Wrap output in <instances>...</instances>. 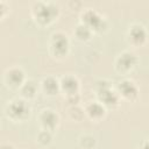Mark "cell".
Listing matches in <instances>:
<instances>
[{
  "label": "cell",
  "instance_id": "ba28073f",
  "mask_svg": "<svg viewBox=\"0 0 149 149\" xmlns=\"http://www.w3.org/2000/svg\"><path fill=\"white\" fill-rule=\"evenodd\" d=\"M119 63L121 64L122 68L128 69V68H130V66L135 63V57H134L133 55H130V54H125V55H122V56L120 57Z\"/></svg>",
  "mask_w": 149,
  "mask_h": 149
},
{
  "label": "cell",
  "instance_id": "277c9868",
  "mask_svg": "<svg viewBox=\"0 0 149 149\" xmlns=\"http://www.w3.org/2000/svg\"><path fill=\"white\" fill-rule=\"evenodd\" d=\"M55 14V9H51L50 6H43L40 10H38V17L42 21H48L50 20Z\"/></svg>",
  "mask_w": 149,
  "mask_h": 149
},
{
  "label": "cell",
  "instance_id": "7a4b0ae2",
  "mask_svg": "<svg viewBox=\"0 0 149 149\" xmlns=\"http://www.w3.org/2000/svg\"><path fill=\"white\" fill-rule=\"evenodd\" d=\"M54 47L58 52H64L68 47V41L63 35H57L54 38Z\"/></svg>",
  "mask_w": 149,
  "mask_h": 149
},
{
  "label": "cell",
  "instance_id": "8fae6325",
  "mask_svg": "<svg viewBox=\"0 0 149 149\" xmlns=\"http://www.w3.org/2000/svg\"><path fill=\"white\" fill-rule=\"evenodd\" d=\"M44 88L50 92V93H54L55 91H57V81L54 79V78H48L44 80Z\"/></svg>",
  "mask_w": 149,
  "mask_h": 149
},
{
  "label": "cell",
  "instance_id": "2e32d148",
  "mask_svg": "<svg viewBox=\"0 0 149 149\" xmlns=\"http://www.w3.org/2000/svg\"><path fill=\"white\" fill-rule=\"evenodd\" d=\"M2 12V9H1V3H0V13Z\"/></svg>",
  "mask_w": 149,
  "mask_h": 149
},
{
  "label": "cell",
  "instance_id": "9a60e30c",
  "mask_svg": "<svg viewBox=\"0 0 149 149\" xmlns=\"http://www.w3.org/2000/svg\"><path fill=\"white\" fill-rule=\"evenodd\" d=\"M80 31H81V34H79V36H80L81 38H86V37L90 35V31H88L87 27H79L78 30H77V33H80Z\"/></svg>",
  "mask_w": 149,
  "mask_h": 149
},
{
  "label": "cell",
  "instance_id": "4fadbf2b",
  "mask_svg": "<svg viewBox=\"0 0 149 149\" xmlns=\"http://www.w3.org/2000/svg\"><path fill=\"white\" fill-rule=\"evenodd\" d=\"M88 112L92 114V115H101L104 109L102 107L99 105V104H92L90 107H88Z\"/></svg>",
  "mask_w": 149,
  "mask_h": 149
},
{
  "label": "cell",
  "instance_id": "6da1fadb",
  "mask_svg": "<svg viewBox=\"0 0 149 149\" xmlns=\"http://www.w3.org/2000/svg\"><path fill=\"white\" fill-rule=\"evenodd\" d=\"M9 112L15 118H21L24 116L28 113V107L23 101H15L10 105L9 107Z\"/></svg>",
  "mask_w": 149,
  "mask_h": 149
},
{
  "label": "cell",
  "instance_id": "5bb4252c",
  "mask_svg": "<svg viewBox=\"0 0 149 149\" xmlns=\"http://www.w3.org/2000/svg\"><path fill=\"white\" fill-rule=\"evenodd\" d=\"M23 92H24L26 94L31 95V94L35 92V86H34V84H33V83H27V84L24 85V87H23Z\"/></svg>",
  "mask_w": 149,
  "mask_h": 149
},
{
  "label": "cell",
  "instance_id": "30bf717a",
  "mask_svg": "<svg viewBox=\"0 0 149 149\" xmlns=\"http://www.w3.org/2000/svg\"><path fill=\"white\" fill-rule=\"evenodd\" d=\"M101 99L107 104H113L116 101V95L114 94V92H111L108 90H102L101 91Z\"/></svg>",
  "mask_w": 149,
  "mask_h": 149
},
{
  "label": "cell",
  "instance_id": "9c48e42d",
  "mask_svg": "<svg viewBox=\"0 0 149 149\" xmlns=\"http://www.w3.org/2000/svg\"><path fill=\"white\" fill-rule=\"evenodd\" d=\"M63 87L69 92H73L77 88V80L72 77H66L63 79Z\"/></svg>",
  "mask_w": 149,
  "mask_h": 149
},
{
  "label": "cell",
  "instance_id": "52a82bcc",
  "mask_svg": "<svg viewBox=\"0 0 149 149\" xmlns=\"http://www.w3.org/2000/svg\"><path fill=\"white\" fill-rule=\"evenodd\" d=\"M85 20H86V22H87L88 24H91V26H93V27H98V26L100 24V22H101L100 17L97 15V13H94V12H92V10H90V12H87V13L85 14Z\"/></svg>",
  "mask_w": 149,
  "mask_h": 149
},
{
  "label": "cell",
  "instance_id": "7c38bea8",
  "mask_svg": "<svg viewBox=\"0 0 149 149\" xmlns=\"http://www.w3.org/2000/svg\"><path fill=\"white\" fill-rule=\"evenodd\" d=\"M132 36H133V38L135 40V41H143L144 40V36H146V34H144V30L141 28V27H135L133 30H132Z\"/></svg>",
  "mask_w": 149,
  "mask_h": 149
},
{
  "label": "cell",
  "instance_id": "3957f363",
  "mask_svg": "<svg viewBox=\"0 0 149 149\" xmlns=\"http://www.w3.org/2000/svg\"><path fill=\"white\" fill-rule=\"evenodd\" d=\"M42 121L45 126L48 127H54L57 122V116L51 112V111H47L42 114Z\"/></svg>",
  "mask_w": 149,
  "mask_h": 149
},
{
  "label": "cell",
  "instance_id": "8992f818",
  "mask_svg": "<svg viewBox=\"0 0 149 149\" xmlns=\"http://www.w3.org/2000/svg\"><path fill=\"white\" fill-rule=\"evenodd\" d=\"M120 88L122 90L123 94L127 95V97H132V95H135L136 94V88L133 85V83H130V81H123L120 85Z\"/></svg>",
  "mask_w": 149,
  "mask_h": 149
},
{
  "label": "cell",
  "instance_id": "5b68a950",
  "mask_svg": "<svg viewBox=\"0 0 149 149\" xmlns=\"http://www.w3.org/2000/svg\"><path fill=\"white\" fill-rule=\"evenodd\" d=\"M22 78H23V73L21 70L19 69H14L9 72V76H8V79L9 81L13 84V85H17L22 81Z\"/></svg>",
  "mask_w": 149,
  "mask_h": 149
}]
</instances>
